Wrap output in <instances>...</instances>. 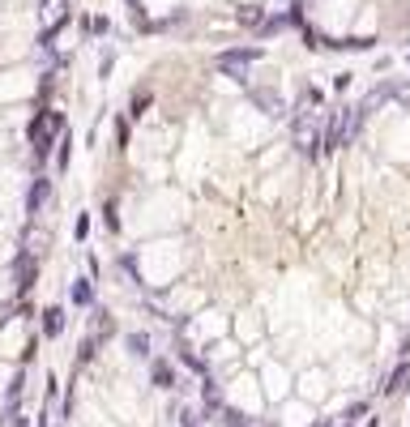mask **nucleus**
<instances>
[{
	"label": "nucleus",
	"mask_w": 410,
	"mask_h": 427,
	"mask_svg": "<svg viewBox=\"0 0 410 427\" xmlns=\"http://www.w3.org/2000/svg\"><path fill=\"white\" fill-rule=\"evenodd\" d=\"M51 197H56V192H51V180H47V176H34V180H30V192H26V214H30V223H39V214L47 209Z\"/></svg>",
	"instance_id": "4"
},
{
	"label": "nucleus",
	"mask_w": 410,
	"mask_h": 427,
	"mask_svg": "<svg viewBox=\"0 0 410 427\" xmlns=\"http://www.w3.org/2000/svg\"><path fill=\"white\" fill-rule=\"evenodd\" d=\"M201 402H205V414H218V410H223V393H218V381H210V376L201 381Z\"/></svg>",
	"instance_id": "11"
},
{
	"label": "nucleus",
	"mask_w": 410,
	"mask_h": 427,
	"mask_svg": "<svg viewBox=\"0 0 410 427\" xmlns=\"http://www.w3.org/2000/svg\"><path fill=\"white\" fill-rule=\"evenodd\" d=\"M180 427H197V414L192 410H180Z\"/></svg>",
	"instance_id": "23"
},
{
	"label": "nucleus",
	"mask_w": 410,
	"mask_h": 427,
	"mask_svg": "<svg viewBox=\"0 0 410 427\" xmlns=\"http://www.w3.org/2000/svg\"><path fill=\"white\" fill-rule=\"evenodd\" d=\"M312 427H329V419H321V423H312Z\"/></svg>",
	"instance_id": "25"
},
{
	"label": "nucleus",
	"mask_w": 410,
	"mask_h": 427,
	"mask_svg": "<svg viewBox=\"0 0 410 427\" xmlns=\"http://www.w3.org/2000/svg\"><path fill=\"white\" fill-rule=\"evenodd\" d=\"M364 414H368V402H350V406L342 410V423H359Z\"/></svg>",
	"instance_id": "18"
},
{
	"label": "nucleus",
	"mask_w": 410,
	"mask_h": 427,
	"mask_svg": "<svg viewBox=\"0 0 410 427\" xmlns=\"http://www.w3.org/2000/svg\"><path fill=\"white\" fill-rule=\"evenodd\" d=\"M402 359H410V338H406V342H402Z\"/></svg>",
	"instance_id": "24"
},
{
	"label": "nucleus",
	"mask_w": 410,
	"mask_h": 427,
	"mask_svg": "<svg viewBox=\"0 0 410 427\" xmlns=\"http://www.w3.org/2000/svg\"><path fill=\"white\" fill-rule=\"evenodd\" d=\"M90 334H94L98 342H107V338L116 334V320H112L107 308H94V316H90Z\"/></svg>",
	"instance_id": "9"
},
{
	"label": "nucleus",
	"mask_w": 410,
	"mask_h": 427,
	"mask_svg": "<svg viewBox=\"0 0 410 427\" xmlns=\"http://www.w3.org/2000/svg\"><path fill=\"white\" fill-rule=\"evenodd\" d=\"M145 107H150V90H137L133 94V116H145Z\"/></svg>",
	"instance_id": "20"
},
{
	"label": "nucleus",
	"mask_w": 410,
	"mask_h": 427,
	"mask_svg": "<svg viewBox=\"0 0 410 427\" xmlns=\"http://www.w3.org/2000/svg\"><path fill=\"white\" fill-rule=\"evenodd\" d=\"M342 427H355V423H342Z\"/></svg>",
	"instance_id": "27"
},
{
	"label": "nucleus",
	"mask_w": 410,
	"mask_h": 427,
	"mask_svg": "<svg viewBox=\"0 0 410 427\" xmlns=\"http://www.w3.org/2000/svg\"><path fill=\"white\" fill-rule=\"evenodd\" d=\"M261 56H265L261 47H235V51H223V56H218V69L227 77H235V81H248V69L261 60Z\"/></svg>",
	"instance_id": "2"
},
{
	"label": "nucleus",
	"mask_w": 410,
	"mask_h": 427,
	"mask_svg": "<svg viewBox=\"0 0 410 427\" xmlns=\"http://www.w3.org/2000/svg\"><path fill=\"white\" fill-rule=\"evenodd\" d=\"M150 385L154 389H176V367L167 359H150Z\"/></svg>",
	"instance_id": "8"
},
{
	"label": "nucleus",
	"mask_w": 410,
	"mask_h": 427,
	"mask_svg": "<svg viewBox=\"0 0 410 427\" xmlns=\"http://www.w3.org/2000/svg\"><path fill=\"white\" fill-rule=\"evenodd\" d=\"M34 282H39V252L18 248V256H13V287H18V295H30Z\"/></svg>",
	"instance_id": "3"
},
{
	"label": "nucleus",
	"mask_w": 410,
	"mask_h": 427,
	"mask_svg": "<svg viewBox=\"0 0 410 427\" xmlns=\"http://www.w3.org/2000/svg\"><path fill=\"white\" fill-rule=\"evenodd\" d=\"M406 389H410V359H402V363L389 372V381L381 385V393H385V398H397V393H406Z\"/></svg>",
	"instance_id": "7"
},
{
	"label": "nucleus",
	"mask_w": 410,
	"mask_h": 427,
	"mask_svg": "<svg viewBox=\"0 0 410 427\" xmlns=\"http://www.w3.org/2000/svg\"><path fill=\"white\" fill-rule=\"evenodd\" d=\"M60 133H65V116H60V112H47V107H39L34 120H30V129H26V137H30V145H34V158H39V163L51 154V145L60 141Z\"/></svg>",
	"instance_id": "1"
},
{
	"label": "nucleus",
	"mask_w": 410,
	"mask_h": 427,
	"mask_svg": "<svg viewBox=\"0 0 410 427\" xmlns=\"http://www.w3.org/2000/svg\"><path fill=\"white\" fill-rule=\"evenodd\" d=\"M69 299H73V308H94V278H77Z\"/></svg>",
	"instance_id": "10"
},
{
	"label": "nucleus",
	"mask_w": 410,
	"mask_h": 427,
	"mask_svg": "<svg viewBox=\"0 0 410 427\" xmlns=\"http://www.w3.org/2000/svg\"><path fill=\"white\" fill-rule=\"evenodd\" d=\"M252 103L261 107L265 116H274V120H282V116H286V98H282L278 90H252Z\"/></svg>",
	"instance_id": "6"
},
{
	"label": "nucleus",
	"mask_w": 410,
	"mask_h": 427,
	"mask_svg": "<svg viewBox=\"0 0 410 427\" xmlns=\"http://www.w3.org/2000/svg\"><path fill=\"white\" fill-rule=\"evenodd\" d=\"M218 427H252V419L244 410H235V406H223L218 410Z\"/></svg>",
	"instance_id": "13"
},
{
	"label": "nucleus",
	"mask_w": 410,
	"mask_h": 427,
	"mask_svg": "<svg viewBox=\"0 0 410 427\" xmlns=\"http://www.w3.org/2000/svg\"><path fill=\"white\" fill-rule=\"evenodd\" d=\"M239 22H244V26H261V22H265V9L248 5V9H239Z\"/></svg>",
	"instance_id": "17"
},
{
	"label": "nucleus",
	"mask_w": 410,
	"mask_h": 427,
	"mask_svg": "<svg viewBox=\"0 0 410 427\" xmlns=\"http://www.w3.org/2000/svg\"><path fill=\"white\" fill-rule=\"evenodd\" d=\"M86 235H90V214H77V223H73V239H77V244H86Z\"/></svg>",
	"instance_id": "19"
},
{
	"label": "nucleus",
	"mask_w": 410,
	"mask_h": 427,
	"mask_svg": "<svg viewBox=\"0 0 410 427\" xmlns=\"http://www.w3.org/2000/svg\"><path fill=\"white\" fill-rule=\"evenodd\" d=\"M107 227L120 231V214H116V201H107Z\"/></svg>",
	"instance_id": "22"
},
{
	"label": "nucleus",
	"mask_w": 410,
	"mask_h": 427,
	"mask_svg": "<svg viewBox=\"0 0 410 427\" xmlns=\"http://www.w3.org/2000/svg\"><path fill=\"white\" fill-rule=\"evenodd\" d=\"M65 325H69V316H65V308H60V303H51V308H43V312H39V334H43V338L56 342V338L65 334Z\"/></svg>",
	"instance_id": "5"
},
{
	"label": "nucleus",
	"mask_w": 410,
	"mask_h": 427,
	"mask_svg": "<svg viewBox=\"0 0 410 427\" xmlns=\"http://www.w3.org/2000/svg\"><path fill=\"white\" fill-rule=\"evenodd\" d=\"M368 427H381V423H376V419H368Z\"/></svg>",
	"instance_id": "26"
},
{
	"label": "nucleus",
	"mask_w": 410,
	"mask_h": 427,
	"mask_svg": "<svg viewBox=\"0 0 410 427\" xmlns=\"http://www.w3.org/2000/svg\"><path fill=\"white\" fill-rule=\"evenodd\" d=\"M69 163H73V137H69V133H60V141H56V171L65 176V171H69Z\"/></svg>",
	"instance_id": "12"
},
{
	"label": "nucleus",
	"mask_w": 410,
	"mask_h": 427,
	"mask_svg": "<svg viewBox=\"0 0 410 427\" xmlns=\"http://www.w3.org/2000/svg\"><path fill=\"white\" fill-rule=\"evenodd\" d=\"M176 359H180V363H184L188 372H197V376H205V359H201V355H192V350H188L184 342L176 346Z\"/></svg>",
	"instance_id": "14"
},
{
	"label": "nucleus",
	"mask_w": 410,
	"mask_h": 427,
	"mask_svg": "<svg viewBox=\"0 0 410 427\" xmlns=\"http://www.w3.org/2000/svg\"><path fill=\"white\" fill-rule=\"evenodd\" d=\"M124 141H128V120H116V145L124 150Z\"/></svg>",
	"instance_id": "21"
},
{
	"label": "nucleus",
	"mask_w": 410,
	"mask_h": 427,
	"mask_svg": "<svg viewBox=\"0 0 410 427\" xmlns=\"http://www.w3.org/2000/svg\"><path fill=\"white\" fill-rule=\"evenodd\" d=\"M128 350H133L137 359H150V334H141V329L128 334Z\"/></svg>",
	"instance_id": "16"
},
{
	"label": "nucleus",
	"mask_w": 410,
	"mask_h": 427,
	"mask_svg": "<svg viewBox=\"0 0 410 427\" xmlns=\"http://www.w3.org/2000/svg\"><path fill=\"white\" fill-rule=\"evenodd\" d=\"M98 346H102V342H98L94 334H86V338L77 342V367H86V363H90L94 355H98Z\"/></svg>",
	"instance_id": "15"
}]
</instances>
